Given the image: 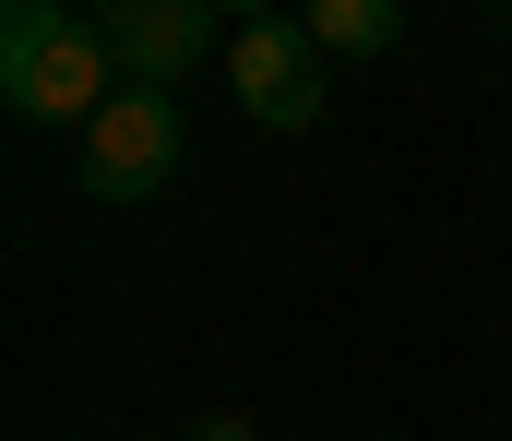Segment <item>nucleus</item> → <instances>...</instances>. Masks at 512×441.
Segmentation results:
<instances>
[{"label": "nucleus", "mask_w": 512, "mask_h": 441, "mask_svg": "<svg viewBox=\"0 0 512 441\" xmlns=\"http://www.w3.org/2000/svg\"><path fill=\"white\" fill-rule=\"evenodd\" d=\"M0 96L24 120H48V132H84L120 96V60H108V36L72 0H12L0 12Z\"/></svg>", "instance_id": "f257e3e1"}, {"label": "nucleus", "mask_w": 512, "mask_h": 441, "mask_svg": "<svg viewBox=\"0 0 512 441\" xmlns=\"http://www.w3.org/2000/svg\"><path fill=\"white\" fill-rule=\"evenodd\" d=\"M72 167H84V191H96V203H155V191L179 179V96L120 84V96L72 132Z\"/></svg>", "instance_id": "f03ea898"}, {"label": "nucleus", "mask_w": 512, "mask_h": 441, "mask_svg": "<svg viewBox=\"0 0 512 441\" xmlns=\"http://www.w3.org/2000/svg\"><path fill=\"white\" fill-rule=\"evenodd\" d=\"M227 84L262 132H310L322 96H334V48L298 24V12H262V24H227Z\"/></svg>", "instance_id": "7ed1b4c3"}, {"label": "nucleus", "mask_w": 512, "mask_h": 441, "mask_svg": "<svg viewBox=\"0 0 512 441\" xmlns=\"http://www.w3.org/2000/svg\"><path fill=\"white\" fill-rule=\"evenodd\" d=\"M84 24L108 36L120 84H155V96H179V72L227 60V12L215 0H84Z\"/></svg>", "instance_id": "20e7f679"}, {"label": "nucleus", "mask_w": 512, "mask_h": 441, "mask_svg": "<svg viewBox=\"0 0 512 441\" xmlns=\"http://www.w3.org/2000/svg\"><path fill=\"white\" fill-rule=\"evenodd\" d=\"M298 24L334 48V60H382L405 36V0H298Z\"/></svg>", "instance_id": "39448f33"}, {"label": "nucleus", "mask_w": 512, "mask_h": 441, "mask_svg": "<svg viewBox=\"0 0 512 441\" xmlns=\"http://www.w3.org/2000/svg\"><path fill=\"white\" fill-rule=\"evenodd\" d=\"M191 441H262V418H191Z\"/></svg>", "instance_id": "423d86ee"}, {"label": "nucleus", "mask_w": 512, "mask_h": 441, "mask_svg": "<svg viewBox=\"0 0 512 441\" xmlns=\"http://www.w3.org/2000/svg\"><path fill=\"white\" fill-rule=\"evenodd\" d=\"M215 12H227V24H262V12H274V0H215Z\"/></svg>", "instance_id": "0eeeda50"}]
</instances>
